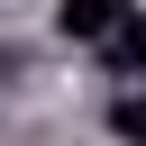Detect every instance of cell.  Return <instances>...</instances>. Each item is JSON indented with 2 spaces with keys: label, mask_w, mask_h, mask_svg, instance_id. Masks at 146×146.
I'll list each match as a JSON object with an SVG mask.
<instances>
[{
  "label": "cell",
  "mask_w": 146,
  "mask_h": 146,
  "mask_svg": "<svg viewBox=\"0 0 146 146\" xmlns=\"http://www.w3.org/2000/svg\"><path fill=\"white\" fill-rule=\"evenodd\" d=\"M119 18H128V0H55V27L64 36H110Z\"/></svg>",
  "instance_id": "cell-1"
},
{
  "label": "cell",
  "mask_w": 146,
  "mask_h": 146,
  "mask_svg": "<svg viewBox=\"0 0 146 146\" xmlns=\"http://www.w3.org/2000/svg\"><path fill=\"white\" fill-rule=\"evenodd\" d=\"M100 64H110V73H137V82H146V18H137V9H128V18H119V27L100 36Z\"/></svg>",
  "instance_id": "cell-2"
},
{
  "label": "cell",
  "mask_w": 146,
  "mask_h": 146,
  "mask_svg": "<svg viewBox=\"0 0 146 146\" xmlns=\"http://www.w3.org/2000/svg\"><path fill=\"white\" fill-rule=\"evenodd\" d=\"M110 128H119L128 146H146V91H137V100H119V110H110Z\"/></svg>",
  "instance_id": "cell-3"
}]
</instances>
